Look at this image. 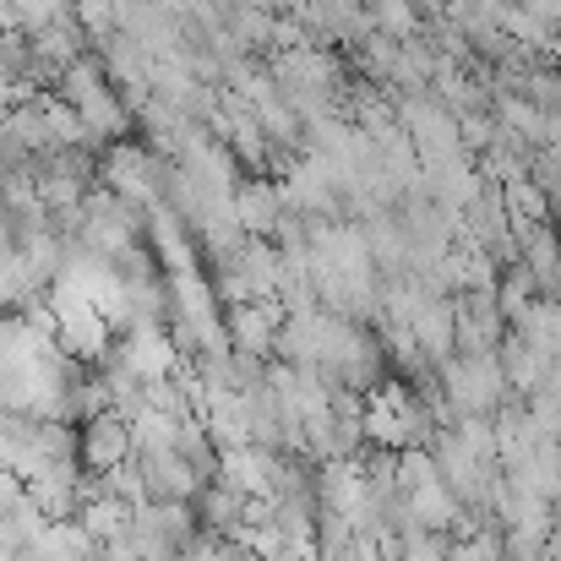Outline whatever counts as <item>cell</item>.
Returning <instances> with one entry per match:
<instances>
[{"label":"cell","mask_w":561,"mask_h":561,"mask_svg":"<svg viewBox=\"0 0 561 561\" xmlns=\"http://www.w3.org/2000/svg\"><path fill=\"white\" fill-rule=\"evenodd\" d=\"M77 463H82V474H110V469L131 463V425L115 409L88 420L77 431Z\"/></svg>","instance_id":"7a4b0ae2"},{"label":"cell","mask_w":561,"mask_h":561,"mask_svg":"<svg viewBox=\"0 0 561 561\" xmlns=\"http://www.w3.org/2000/svg\"><path fill=\"white\" fill-rule=\"evenodd\" d=\"M22 496L38 507L44 524H71L77 507H82V463H60V469H44L22 485Z\"/></svg>","instance_id":"5b68a950"},{"label":"cell","mask_w":561,"mask_h":561,"mask_svg":"<svg viewBox=\"0 0 561 561\" xmlns=\"http://www.w3.org/2000/svg\"><path fill=\"white\" fill-rule=\"evenodd\" d=\"M131 469L142 474V491H148V502H191V496L202 491L196 469H191V463L181 458V453H175V447L131 453Z\"/></svg>","instance_id":"3957f363"},{"label":"cell","mask_w":561,"mask_h":561,"mask_svg":"<svg viewBox=\"0 0 561 561\" xmlns=\"http://www.w3.org/2000/svg\"><path fill=\"white\" fill-rule=\"evenodd\" d=\"M284 317H289V311H284L278 300H245V306H229V311H224V344H229V355L267 360L273 344H278Z\"/></svg>","instance_id":"6da1fadb"},{"label":"cell","mask_w":561,"mask_h":561,"mask_svg":"<svg viewBox=\"0 0 561 561\" xmlns=\"http://www.w3.org/2000/svg\"><path fill=\"white\" fill-rule=\"evenodd\" d=\"M191 513H196V524H202L207 535H224V540H234V535L251 524V502L234 496V491H224L218 480H207V485L191 496Z\"/></svg>","instance_id":"52a82bcc"},{"label":"cell","mask_w":561,"mask_h":561,"mask_svg":"<svg viewBox=\"0 0 561 561\" xmlns=\"http://www.w3.org/2000/svg\"><path fill=\"white\" fill-rule=\"evenodd\" d=\"M229 213H234V229L245 240H273V229H278V218L289 207H284V196H278L273 181L251 175V181H240V186L229 191Z\"/></svg>","instance_id":"277c9868"},{"label":"cell","mask_w":561,"mask_h":561,"mask_svg":"<svg viewBox=\"0 0 561 561\" xmlns=\"http://www.w3.org/2000/svg\"><path fill=\"white\" fill-rule=\"evenodd\" d=\"M115 355L126 360V371L137 376V381H164V376L181 371V350L170 344L164 328H131V333H121Z\"/></svg>","instance_id":"8992f818"}]
</instances>
